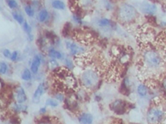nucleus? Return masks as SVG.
<instances>
[{"label": "nucleus", "mask_w": 166, "mask_h": 124, "mask_svg": "<svg viewBox=\"0 0 166 124\" xmlns=\"http://www.w3.org/2000/svg\"><path fill=\"white\" fill-rule=\"evenodd\" d=\"M21 78L24 81H29V80H32V78H33V73H32L31 70L28 69V68H25L23 70V73H22Z\"/></svg>", "instance_id": "24"}, {"label": "nucleus", "mask_w": 166, "mask_h": 124, "mask_svg": "<svg viewBox=\"0 0 166 124\" xmlns=\"http://www.w3.org/2000/svg\"><path fill=\"white\" fill-rule=\"evenodd\" d=\"M0 9H1V7H0Z\"/></svg>", "instance_id": "43"}, {"label": "nucleus", "mask_w": 166, "mask_h": 124, "mask_svg": "<svg viewBox=\"0 0 166 124\" xmlns=\"http://www.w3.org/2000/svg\"><path fill=\"white\" fill-rule=\"evenodd\" d=\"M74 3L79 5L82 10H88L93 5V0H74Z\"/></svg>", "instance_id": "20"}, {"label": "nucleus", "mask_w": 166, "mask_h": 124, "mask_svg": "<svg viewBox=\"0 0 166 124\" xmlns=\"http://www.w3.org/2000/svg\"><path fill=\"white\" fill-rule=\"evenodd\" d=\"M42 63V56L41 55H35L30 65V70L33 75H37L39 71L40 66Z\"/></svg>", "instance_id": "11"}, {"label": "nucleus", "mask_w": 166, "mask_h": 124, "mask_svg": "<svg viewBox=\"0 0 166 124\" xmlns=\"http://www.w3.org/2000/svg\"><path fill=\"white\" fill-rule=\"evenodd\" d=\"M46 113H47V108L46 107H42V108H40V110H39V113L40 114H45Z\"/></svg>", "instance_id": "39"}, {"label": "nucleus", "mask_w": 166, "mask_h": 124, "mask_svg": "<svg viewBox=\"0 0 166 124\" xmlns=\"http://www.w3.org/2000/svg\"><path fill=\"white\" fill-rule=\"evenodd\" d=\"M165 120V113L162 108L157 105L150 107L146 113L148 124H163Z\"/></svg>", "instance_id": "4"}, {"label": "nucleus", "mask_w": 166, "mask_h": 124, "mask_svg": "<svg viewBox=\"0 0 166 124\" xmlns=\"http://www.w3.org/2000/svg\"><path fill=\"white\" fill-rule=\"evenodd\" d=\"M138 13L136 8L129 3H122L118 8L117 18L123 24H130L135 22Z\"/></svg>", "instance_id": "3"}, {"label": "nucleus", "mask_w": 166, "mask_h": 124, "mask_svg": "<svg viewBox=\"0 0 166 124\" xmlns=\"http://www.w3.org/2000/svg\"><path fill=\"white\" fill-rule=\"evenodd\" d=\"M130 79L129 78H125L124 80H122V82H121V92L125 94V95H127V94H129V93H130Z\"/></svg>", "instance_id": "21"}, {"label": "nucleus", "mask_w": 166, "mask_h": 124, "mask_svg": "<svg viewBox=\"0 0 166 124\" xmlns=\"http://www.w3.org/2000/svg\"><path fill=\"white\" fill-rule=\"evenodd\" d=\"M81 83L82 86L87 90L96 89L100 84V75L95 69L88 68L81 74Z\"/></svg>", "instance_id": "2"}, {"label": "nucleus", "mask_w": 166, "mask_h": 124, "mask_svg": "<svg viewBox=\"0 0 166 124\" xmlns=\"http://www.w3.org/2000/svg\"><path fill=\"white\" fill-rule=\"evenodd\" d=\"M37 124H56L54 122H52V120H50L49 118L47 120H41Z\"/></svg>", "instance_id": "37"}, {"label": "nucleus", "mask_w": 166, "mask_h": 124, "mask_svg": "<svg viewBox=\"0 0 166 124\" xmlns=\"http://www.w3.org/2000/svg\"><path fill=\"white\" fill-rule=\"evenodd\" d=\"M128 103L123 99H116L110 104V108L116 114L121 115L125 113L128 109Z\"/></svg>", "instance_id": "6"}, {"label": "nucleus", "mask_w": 166, "mask_h": 124, "mask_svg": "<svg viewBox=\"0 0 166 124\" xmlns=\"http://www.w3.org/2000/svg\"><path fill=\"white\" fill-rule=\"evenodd\" d=\"M161 89L163 90V92L166 94V78H164L161 82Z\"/></svg>", "instance_id": "38"}, {"label": "nucleus", "mask_w": 166, "mask_h": 124, "mask_svg": "<svg viewBox=\"0 0 166 124\" xmlns=\"http://www.w3.org/2000/svg\"><path fill=\"white\" fill-rule=\"evenodd\" d=\"M13 98L14 99V102L18 103H24L28 100L26 92L22 86H17L13 89V92L12 94Z\"/></svg>", "instance_id": "8"}, {"label": "nucleus", "mask_w": 166, "mask_h": 124, "mask_svg": "<svg viewBox=\"0 0 166 124\" xmlns=\"http://www.w3.org/2000/svg\"><path fill=\"white\" fill-rule=\"evenodd\" d=\"M140 11L147 16H154L157 11L156 6L153 3L144 2L140 5Z\"/></svg>", "instance_id": "10"}, {"label": "nucleus", "mask_w": 166, "mask_h": 124, "mask_svg": "<svg viewBox=\"0 0 166 124\" xmlns=\"http://www.w3.org/2000/svg\"><path fill=\"white\" fill-rule=\"evenodd\" d=\"M94 118L89 113H82L78 116V122L80 124H92Z\"/></svg>", "instance_id": "14"}, {"label": "nucleus", "mask_w": 166, "mask_h": 124, "mask_svg": "<svg viewBox=\"0 0 166 124\" xmlns=\"http://www.w3.org/2000/svg\"><path fill=\"white\" fill-rule=\"evenodd\" d=\"M94 99L96 102H100V101L101 100V99H102V97H101L100 94H96V95H95Z\"/></svg>", "instance_id": "40"}, {"label": "nucleus", "mask_w": 166, "mask_h": 124, "mask_svg": "<svg viewBox=\"0 0 166 124\" xmlns=\"http://www.w3.org/2000/svg\"><path fill=\"white\" fill-rule=\"evenodd\" d=\"M64 103L67 109L75 111L76 109L78 108V99L76 97V93H71L69 95L67 96Z\"/></svg>", "instance_id": "9"}, {"label": "nucleus", "mask_w": 166, "mask_h": 124, "mask_svg": "<svg viewBox=\"0 0 166 124\" xmlns=\"http://www.w3.org/2000/svg\"><path fill=\"white\" fill-rule=\"evenodd\" d=\"M65 46L66 48L69 51V54L74 57H76V56H79L86 53V49L75 41H66Z\"/></svg>", "instance_id": "5"}, {"label": "nucleus", "mask_w": 166, "mask_h": 124, "mask_svg": "<svg viewBox=\"0 0 166 124\" xmlns=\"http://www.w3.org/2000/svg\"><path fill=\"white\" fill-rule=\"evenodd\" d=\"M9 103V98L5 94H0V110H3L7 108Z\"/></svg>", "instance_id": "22"}, {"label": "nucleus", "mask_w": 166, "mask_h": 124, "mask_svg": "<svg viewBox=\"0 0 166 124\" xmlns=\"http://www.w3.org/2000/svg\"><path fill=\"white\" fill-rule=\"evenodd\" d=\"M8 70V65L4 61H0V75H5Z\"/></svg>", "instance_id": "31"}, {"label": "nucleus", "mask_w": 166, "mask_h": 124, "mask_svg": "<svg viewBox=\"0 0 166 124\" xmlns=\"http://www.w3.org/2000/svg\"><path fill=\"white\" fill-rule=\"evenodd\" d=\"M28 38L29 41H33V36L32 35V33L31 34H28Z\"/></svg>", "instance_id": "42"}, {"label": "nucleus", "mask_w": 166, "mask_h": 124, "mask_svg": "<svg viewBox=\"0 0 166 124\" xmlns=\"http://www.w3.org/2000/svg\"><path fill=\"white\" fill-rule=\"evenodd\" d=\"M7 4L12 9H15V8H17L18 7L16 0H7Z\"/></svg>", "instance_id": "34"}, {"label": "nucleus", "mask_w": 166, "mask_h": 124, "mask_svg": "<svg viewBox=\"0 0 166 124\" xmlns=\"http://www.w3.org/2000/svg\"><path fill=\"white\" fill-rule=\"evenodd\" d=\"M52 7L56 10H65L66 4L61 0H53L52 2Z\"/></svg>", "instance_id": "23"}, {"label": "nucleus", "mask_w": 166, "mask_h": 124, "mask_svg": "<svg viewBox=\"0 0 166 124\" xmlns=\"http://www.w3.org/2000/svg\"><path fill=\"white\" fill-rule=\"evenodd\" d=\"M12 15H13V17L15 19V21L19 23L20 25H23L24 22H25V20H24V17H23L22 14H20V13H17V12H13L12 13Z\"/></svg>", "instance_id": "29"}, {"label": "nucleus", "mask_w": 166, "mask_h": 124, "mask_svg": "<svg viewBox=\"0 0 166 124\" xmlns=\"http://www.w3.org/2000/svg\"><path fill=\"white\" fill-rule=\"evenodd\" d=\"M47 55L50 58H52V59H56V60H62L63 61L65 59V56L64 54L58 50H57L55 48H50L47 51Z\"/></svg>", "instance_id": "16"}, {"label": "nucleus", "mask_w": 166, "mask_h": 124, "mask_svg": "<svg viewBox=\"0 0 166 124\" xmlns=\"http://www.w3.org/2000/svg\"><path fill=\"white\" fill-rule=\"evenodd\" d=\"M55 99H57L58 102H64L66 99L65 94L62 91H58V92H56L54 94Z\"/></svg>", "instance_id": "30"}, {"label": "nucleus", "mask_w": 166, "mask_h": 124, "mask_svg": "<svg viewBox=\"0 0 166 124\" xmlns=\"http://www.w3.org/2000/svg\"><path fill=\"white\" fill-rule=\"evenodd\" d=\"M98 27L101 29H111L114 27V22L107 17H102L97 21Z\"/></svg>", "instance_id": "15"}, {"label": "nucleus", "mask_w": 166, "mask_h": 124, "mask_svg": "<svg viewBox=\"0 0 166 124\" xmlns=\"http://www.w3.org/2000/svg\"><path fill=\"white\" fill-rule=\"evenodd\" d=\"M118 62L121 65H125L131 60V54L127 51H121L120 55L117 56Z\"/></svg>", "instance_id": "13"}, {"label": "nucleus", "mask_w": 166, "mask_h": 124, "mask_svg": "<svg viewBox=\"0 0 166 124\" xmlns=\"http://www.w3.org/2000/svg\"><path fill=\"white\" fill-rule=\"evenodd\" d=\"M46 105L48 106L50 108H57L59 105V102L55 99H52V98H49L46 100Z\"/></svg>", "instance_id": "28"}, {"label": "nucleus", "mask_w": 166, "mask_h": 124, "mask_svg": "<svg viewBox=\"0 0 166 124\" xmlns=\"http://www.w3.org/2000/svg\"><path fill=\"white\" fill-rule=\"evenodd\" d=\"M59 63L57 60H56V59H52V58H50V60L47 61V67H48L49 70H54L55 71L57 69H58L59 68Z\"/></svg>", "instance_id": "25"}, {"label": "nucleus", "mask_w": 166, "mask_h": 124, "mask_svg": "<svg viewBox=\"0 0 166 124\" xmlns=\"http://www.w3.org/2000/svg\"><path fill=\"white\" fill-rule=\"evenodd\" d=\"M141 63L144 69L150 72H157L162 68L164 61L160 54L153 48H148L142 54Z\"/></svg>", "instance_id": "1"}, {"label": "nucleus", "mask_w": 166, "mask_h": 124, "mask_svg": "<svg viewBox=\"0 0 166 124\" xmlns=\"http://www.w3.org/2000/svg\"><path fill=\"white\" fill-rule=\"evenodd\" d=\"M37 20L39 21L41 23H45V22H48L49 18H50V13L45 8H41L39 12L37 13Z\"/></svg>", "instance_id": "18"}, {"label": "nucleus", "mask_w": 166, "mask_h": 124, "mask_svg": "<svg viewBox=\"0 0 166 124\" xmlns=\"http://www.w3.org/2000/svg\"><path fill=\"white\" fill-rule=\"evenodd\" d=\"M72 20L78 25H82L83 24V19L81 15H79L77 13H74L72 15Z\"/></svg>", "instance_id": "32"}, {"label": "nucleus", "mask_w": 166, "mask_h": 124, "mask_svg": "<svg viewBox=\"0 0 166 124\" xmlns=\"http://www.w3.org/2000/svg\"><path fill=\"white\" fill-rule=\"evenodd\" d=\"M3 87H4V84H3V81L1 79H0V93L3 91Z\"/></svg>", "instance_id": "41"}, {"label": "nucleus", "mask_w": 166, "mask_h": 124, "mask_svg": "<svg viewBox=\"0 0 166 124\" xmlns=\"http://www.w3.org/2000/svg\"><path fill=\"white\" fill-rule=\"evenodd\" d=\"M46 89H47L46 83H40L39 84L37 85V87L36 90L33 93V100L34 101V103H37V101H39L40 99H41V97H42V96L44 94V93L46 92Z\"/></svg>", "instance_id": "12"}, {"label": "nucleus", "mask_w": 166, "mask_h": 124, "mask_svg": "<svg viewBox=\"0 0 166 124\" xmlns=\"http://www.w3.org/2000/svg\"><path fill=\"white\" fill-rule=\"evenodd\" d=\"M60 82L64 89H68L70 91H72L77 88V81L76 80L75 76L70 72L62 80H60Z\"/></svg>", "instance_id": "7"}, {"label": "nucleus", "mask_w": 166, "mask_h": 124, "mask_svg": "<svg viewBox=\"0 0 166 124\" xmlns=\"http://www.w3.org/2000/svg\"><path fill=\"white\" fill-rule=\"evenodd\" d=\"M136 92L138 96L141 98V99H145L146 98L148 94H149V89L145 84H140L139 85L137 86Z\"/></svg>", "instance_id": "19"}, {"label": "nucleus", "mask_w": 166, "mask_h": 124, "mask_svg": "<svg viewBox=\"0 0 166 124\" xmlns=\"http://www.w3.org/2000/svg\"><path fill=\"white\" fill-rule=\"evenodd\" d=\"M64 61V65H65V68H67V70H71L72 69H74L75 67V62L74 61H72L71 58H69L68 56H66L65 59L63 60Z\"/></svg>", "instance_id": "26"}, {"label": "nucleus", "mask_w": 166, "mask_h": 124, "mask_svg": "<svg viewBox=\"0 0 166 124\" xmlns=\"http://www.w3.org/2000/svg\"><path fill=\"white\" fill-rule=\"evenodd\" d=\"M18 57H19V54H18V51H13V52H12V56H11V58H10V60L12 61H18Z\"/></svg>", "instance_id": "35"}, {"label": "nucleus", "mask_w": 166, "mask_h": 124, "mask_svg": "<svg viewBox=\"0 0 166 124\" xmlns=\"http://www.w3.org/2000/svg\"><path fill=\"white\" fill-rule=\"evenodd\" d=\"M10 108L12 111L16 113H26L28 110V106L24 103H18L16 102H13L11 103Z\"/></svg>", "instance_id": "17"}, {"label": "nucleus", "mask_w": 166, "mask_h": 124, "mask_svg": "<svg viewBox=\"0 0 166 124\" xmlns=\"http://www.w3.org/2000/svg\"><path fill=\"white\" fill-rule=\"evenodd\" d=\"M23 28L24 30V32H26L27 34H31L32 33V27H31V26L29 25V23L25 21L24 23L23 24Z\"/></svg>", "instance_id": "33"}, {"label": "nucleus", "mask_w": 166, "mask_h": 124, "mask_svg": "<svg viewBox=\"0 0 166 124\" xmlns=\"http://www.w3.org/2000/svg\"><path fill=\"white\" fill-rule=\"evenodd\" d=\"M3 55L4 56V57L8 58V59H10V58H11V56H12V52H11L8 49H5V50H3Z\"/></svg>", "instance_id": "36"}, {"label": "nucleus", "mask_w": 166, "mask_h": 124, "mask_svg": "<svg viewBox=\"0 0 166 124\" xmlns=\"http://www.w3.org/2000/svg\"><path fill=\"white\" fill-rule=\"evenodd\" d=\"M24 11L25 13L28 17H33L34 15H35V10H34V8L33 7V5L31 4H27L24 6Z\"/></svg>", "instance_id": "27"}]
</instances>
